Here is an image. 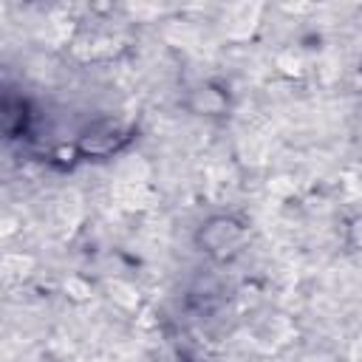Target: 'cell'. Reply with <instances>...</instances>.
I'll return each instance as SVG.
<instances>
[{
  "mask_svg": "<svg viewBox=\"0 0 362 362\" xmlns=\"http://www.w3.org/2000/svg\"><path fill=\"white\" fill-rule=\"evenodd\" d=\"M130 139H133V127H127V124H122L116 119H99V122L88 124L76 136L74 147L85 158H102V156L119 153Z\"/></svg>",
  "mask_w": 362,
  "mask_h": 362,
  "instance_id": "6da1fadb",
  "label": "cell"
},
{
  "mask_svg": "<svg viewBox=\"0 0 362 362\" xmlns=\"http://www.w3.org/2000/svg\"><path fill=\"white\" fill-rule=\"evenodd\" d=\"M195 240H198L201 252L223 260V257L235 255L246 243V226L240 221H235L232 215H215L206 223H201Z\"/></svg>",
  "mask_w": 362,
  "mask_h": 362,
  "instance_id": "7a4b0ae2",
  "label": "cell"
}]
</instances>
